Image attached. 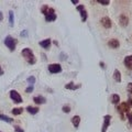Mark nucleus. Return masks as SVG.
I'll use <instances>...</instances> for the list:
<instances>
[{
    "label": "nucleus",
    "instance_id": "nucleus-12",
    "mask_svg": "<svg viewBox=\"0 0 132 132\" xmlns=\"http://www.w3.org/2000/svg\"><path fill=\"white\" fill-rule=\"evenodd\" d=\"M119 45H120V42L117 39H111L108 41V46L111 48H117L119 47Z\"/></svg>",
    "mask_w": 132,
    "mask_h": 132
},
{
    "label": "nucleus",
    "instance_id": "nucleus-28",
    "mask_svg": "<svg viewBox=\"0 0 132 132\" xmlns=\"http://www.w3.org/2000/svg\"><path fill=\"white\" fill-rule=\"evenodd\" d=\"M21 36H23V38H27V36H28V31H27V30L22 31V32H21Z\"/></svg>",
    "mask_w": 132,
    "mask_h": 132
},
{
    "label": "nucleus",
    "instance_id": "nucleus-24",
    "mask_svg": "<svg viewBox=\"0 0 132 132\" xmlns=\"http://www.w3.org/2000/svg\"><path fill=\"white\" fill-rule=\"evenodd\" d=\"M62 110H63V112L68 113V112H71V107H69L68 105H65V106H63V108H62Z\"/></svg>",
    "mask_w": 132,
    "mask_h": 132
},
{
    "label": "nucleus",
    "instance_id": "nucleus-10",
    "mask_svg": "<svg viewBox=\"0 0 132 132\" xmlns=\"http://www.w3.org/2000/svg\"><path fill=\"white\" fill-rule=\"evenodd\" d=\"M51 43H52V41L50 40V39H45L43 41H40V46L41 47H43L44 50H48L50 46H51Z\"/></svg>",
    "mask_w": 132,
    "mask_h": 132
},
{
    "label": "nucleus",
    "instance_id": "nucleus-33",
    "mask_svg": "<svg viewBox=\"0 0 132 132\" xmlns=\"http://www.w3.org/2000/svg\"><path fill=\"white\" fill-rule=\"evenodd\" d=\"M3 74V71H2V68H1V66H0V75H2Z\"/></svg>",
    "mask_w": 132,
    "mask_h": 132
},
{
    "label": "nucleus",
    "instance_id": "nucleus-29",
    "mask_svg": "<svg viewBox=\"0 0 132 132\" xmlns=\"http://www.w3.org/2000/svg\"><path fill=\"white\" fill-rule=\"evenodd\" d=\"M14 129H15V131H16V132H24V131H23V129H21V128L18 127V126H15V127H14Z\"/></svg>",
    "mask_w": 132,
    "mask_h": 132
},
{
    "label": "nucleus",
    "instance_id": "nucleus-31",
    "mask_svg": "<svg viewBox=\"0 0 132 132\" xmlns=\"http://www.w3.org/2000/svg\"><path fill=\"white\" fill-rule=\"evenodd\" d=\"M128 105H129L130 107H132V99H131V98L128 99Z\"/></svg>",
    "mask_w": 132,
    "mask_h": 132
},
{
    "label": "nucleus",
    "instance_id": "nucleus-11",
    "mask_svg": "<svg viewBox=\"0 0 132 132\" xmlns=\"http://www.w3.org/2000/svg\"><path fill=\"white\" fill-rule=\"evenodd\" d=\"M119 23H120L122 27L128 26V23H129V18H128V15L121 14L120 16H119Z\"/></svg>",
    "mask_w": 132,
    "mask_h": 132
},
{
    "label": "nucleus",
    "instance_id": "nucleus-18",
    "mask_svg": "<svg viewBox=\"0 0 132 132\" xmlns=\"http://www.w3.org/2000/svg\"><path fill=\"white\" fill-rule=\"evenodd\" d=\"M119 100H120V96H119L118 94H113L112 96H111V102L114 105H118L119 104Z\"/></svg>",
    "mask_w": 132,
    "mask_h": 132
},
{
    "label": "nucleus",
    "instance_id": "nucleus-34",
    "mask_svg": "<svg viewBox=\"0 0 132 132\" xmlns=\"http://www.w3.org/2000/svg\"><path fill=\"white\" fill-rule=\"evenodd\" d=\"M2 20V12H0V21Z\"/></svg>",
    "mask_w": 132,
    "mask_h": 132
},
{
    "label": "nucleus",
    "instance_id": "nucleus-23",
    "mask_svg": "<svg viewBox=\"0 0 132 132\" xmlns=\"http://www.w3.org/2000/svg\"><path fill=\"white\" fill-rule=\"evenodd\" d=\"M27 81L30 84L31 86H33V84L35 82V77L34 76H30V77H28V79H27Z\"/></svg>",
    "mask_w": 132,
    "mask_h": 132
},
{
    "label": "nucleus",
    "instance_id": "nucleus-19",
    "mask_svg": "<svg viewBox=\"0 0 132 132\" xmlns=\"http://www.w3.org/2000/svg\"><path fill=\"white\" fill-rule=\"evenodd\" d=\"M0 120H2V121H6L8 123H11V122H13V119L10 118V117H7V116L5 114H2V113H0Z\"/></svg>",
    "mask_w": 132,
    "mask_h": 132
},
{
    "label": "nucleus",
    "instance_id": "nucleus-13",
    "mask_svg": "<svg viewBox=\"0 0 132 132\" xmlns=\"http://www.w3.org/2000/svg\"><path fill=\"white\" fill-rule=\"evenodd\" d=\"M33 100H34V102L36 105H43L46 102V99H45V97H43V96H35L33 98Z\"/></svg>",
    "mask_w": 132,
    "mask_h": 132
},
{
    "label": "nucleus",
    "instance_id": "nucleus-5",
    "mask_svg": "<svg viewBox=\"0 0 132 132\" xmlns=\"http://www.w3.org/2000/svg\"><path fill=\"white\" fill-rule=\"evenodd\" d=\"M77 11L80 13V18H81V21L82 22H86L87 21V18H88V14H87V11H86L85 7L82 5L77 6Z\"/></svg>",
    "mask_w": 132,
    "mask_h": 132
},
{
    "label": "nucleus",
    "instance_id": "nucleus-20",
    "mask_svg": "<svg viewBox=\"0 0 132 132\" xmlns=\"http://www.w3.org/2000/svg\"><path fill=\"white\" fill-rule=\"evenodd\" d=\"M78 87H80V85H74V82H73V81H71V82H69V84H67V85H65V88L72 89V90L77 89Z\"/></svg>",
    "mask_w": 132,
    "mask_h": 132
},
{
    "label": "nucleus",
    "instance_id": "nucleus-27",
    "mask_svg": "<svg viewBox=\"0 0 132 132\" xmlns=\"http://www.w3.org/2000/svg\"><path fill=\"white\" fill-rule=\"evenodd\" d=\"M33 89H34V87H33V86H29V87L26 89V92H27V93H32Z\"/></svg>",
    "mask_w": 132,
    "mask_h": 132
},
{
    "label": "nucleus",
    "instance_id": "nucleus-25",
    "mask_svg": "<svg viewBox=\"0 0 132 132\" xmlns=\"http://www.w3.org/2000/svg\"><path fill=\"white\" fill-rule=\"evenodd\" d=\"M127 118H128V120H129L130 127H132V112H131V111H129V112L127 113Z\"/></svg>",
    "mask_w": 132,
    "mask_h": 132
},
{
    "label": "nucleus",
    "instance_id": "nucleus-32",
    "mask_svg": "<svg viewBox=\"0 0 132 132\" xmlns=\"http://www.w3.org/2000/svg\"><path fill=\"white\" fill-rule=\"evenodd\" d=\"M72 3H74V5H77V3H78V0H72Z\"/></svg>",
    "mask_w": 132,
    "mask_h": 132
},
{
    "label": "nucleus",
    "instance_id": "nucleus-14",
    "mask_svg": "<svg viewBox=\"0 0 132 132\" xmlns=\"http://www.w3.org/2000/svg\"><path fill=\"white\" fill-rule=\"evenodd\" d=\"M125 66L127 68H129V69L132 71V55L127 56L125 59Z\"/></svg>",
    "mask_w": 132,
    "mask_h": 132
},
{
    "label": "nucleus",
    "instance_id": "nucleus-22",
    "mask_svg": "<svg viewBox=\"0 0 132 132\" xmlns=\"http://www.w3.org/2000/svg\"><path fill=\"white\" fill-rule=\"evenodd\" d=\"M13 23H14V14H13V11H9V24L10 27H13Z\"/></svg>",
    "mask_w": 132,
    "mask_h": 132
},
{
    "label": "nucleus",
    "instance_id": "nucleus-7",
    "mask_svg": "<svg viewBox=\"0 0 132 132\" xmlns=\"http://www.w3.org/2000/svg\"><path fill=\"white\" fill-rule=\"evenodd\" d=\"M48 72L52 74H59L62 72V66L60 64H51L48 65Z\"/></svg>",
    "mask_w": 132,
    "mask_h": 132
},
{
    "label": "nucleus",
    "instance_id": "nucleus-8",
    "mask_svg": "<svg viewBox=\"0 0 132 132\" xmlns=\"http://www.w3.org/2000/svg\"><path fill=\"white\" fill-rule=\"evenodd\" d=\"M110 120H111V116L107 114L104 117V125H102V128H101V132L107 131V129H108L109 126H110Z\"/></svg>",
    "mask_w": 132,
    "mask_h": 132
},
{
    "label": "nucleus",
    "instance_id": "nucleus-3",
    "mask_svg": "<svg viewBox=\"0 0 132 132\" xmlns=\"http://www.w3.org/2000/svg\"><path fill=\"white\" fill-rule=\"evenodd\" d=\"M117 109L119 111V114H120L121 120H126V116L125 113H128L130 111V106L128 105V102H122V104L117 107Z\"/></svg>",
    "mask_w": 132,
    "mask_h": 132
},
{
    "label": "nucleus",
    "instance_id": "nucleus-26",
    "mask_svg": "<svg viewBox=\"0 0 132 132\" xmlns=\"http://www.w3.org/2000/svg\"><path fill=\"white\" fill-rule=\"evenodd\" d=\"M128 92H129L131 95H132V82H130V84H128Z\"/></svg>",
    "mask_w": 132,
    "mask_h": 132
},
{
    "label": "nucleus",
    "instance_id": "nucleus-9",
    "mask_svg": "<svg viewBox=\"0 0 132 132\" xmlns=\"http://www.w3.org/2000/svg\"><path fill=\"white\" fill-rule=\"evenodd\" d=\"M100 23L102 24V27H104L105 29H110L111 26H112L111 20H110V18H108V16H104V18H101Z\"/></svg>",
    "mask_w": 132,
    "mask_h": 132
},
{
    "label": "nucleus",
    "instance_id": "nucleus-21",
    "mask_svg": "<svg viewBox=\"0 0 132 132\" xmlns=\"http://www.w3.org/2000/svg\"><path fill=\"white\" fill-rule=\"evenodd\" d=\"M22 112H23L22 108H13L11 110V113L14 116H20V114H22Z\"/></svg>",
    "mask_w": 132,
    "mask_h": 132
},
{
    "label": "nucleus",
    "instance_id": "nucleus-35",
    "mask_svg": "<svg viewBox=\"0 0 132 132\" xmlns=\"http://www.w3.org/2000/svg\"><path fill=\"white\" fill-rule=\"evenodd\" d=\"M0 132H1V131H0Z\"/></svg>",
    "mask_w": 132,
    "mask_h": 132
},
{
    "label": "nucleus",
    "instance_id": "nucleus-16",
    "mask_svg": "<svg viewBox=\"0 0 132 132\" xmlns=\"http://www.w3.org/2000/svg\"><path fill=\"white\" fill-rule=\"evenodd\" d=\"M27 111L29 113H31V114H36L39 112V108L38 107H31V106H29L27 107Z\"/></svg>",
    "mask_w": 132,
    "mask_h": 132
},
{
    "label": "nucleus",
    "instance_id": "nucleus-1",
    "mask_svg": "<svg viewBox=\"0 0 132 132\" xmlns=\"http://www.w3.org/2000/svg\"><path fill=\"white\" fill-rule=\"evenodd\" d=\"M41 12L44 14L45 16V20H46L47 22H53V21H55L56 18H57V15L55 14V11L53 8L51 7H48V6H42V8H41Z\"/></svg>",
    "mask_w": 132,
    "mask_h": 132
},
{
    "label": "nucleus",
    "instance_id": "nucleus-30",
    "mask_svg": "<svg viewBox=\"0 0 132 132\" xmlns=\"http://www.w3.org/2000/svg\"><path fill=\"white\" fill-rule=\"evenodd\" d=\"M98 3H100V5H104V6H108L109 5V1H98Z\"/></svg>",
    "mask_w": 132,
    "mask_h": 132
},
{
    "label": "nucleus",
    "instance_id": "nucleus-4",
    "mask_svg": "<svg viewBox=\"0 0 132 132\" xmlns=\"http://www.w3.org/2000/svg\"><path fill=\"white\" fill-rule=\"evenodd\" d=\"M5 45L10 50V51H14L15 50V40L12 38L11 35H8L5 39Z\"/></svg>",
    "mask_w": 132,
    "mask_h": 132
},
{
    "label": "nucleus",
    "instance_id": "nucleus-6",
    "mask_svg": "<svg viewBox=\"0 0 132 132\" xmlns=\"http://www.w3.org/2000/svg\"><path fill=\"white\" fill-rule=\"evenodd\" d=\"M10 98L15 102V104H21L22 102V97L20 96V94L16 92V90H11L10 92Z\"/></svg>",
    "mask_w": 132,
    "mask_h": 132
},
{
    "label": "nucleus",
    "instance_id": "nucleus-15",
    "mask_svg": "<svg viewBox=\"0 0 132 132\" xmlns=\"http://www.w3.org/2000/svg\"><path fill=\"white\" fill-rule=\"evenodd\" d=\"M72 123L75 128L79 127V123H80V117L79 116H74V117L72 118Z\"/></svg>",
    "mask_w": 132,
    "mask_h": 132
},
{
    "label": "nucleus",
    "instance_id": "nucleus-2",
    "mask_svg": "<svg viewBox=\"0 0 132 132\" xmlns=\"http://www.w3.org/2000/svg\"><path fill=\"white\" fill-rule=\"evenodd\" d=\"M21 53H22V56L26 59V61L28 62L29 64H35L36 59H35V56H34V54H33L31 48H28V47L23 48Z\"/></svg>",
    "mask_w": 132,
    "mask_h": 132
},
{
    "label": "nucleus",
    "instance_id": "nucleus-17",
    "mask_svg": "<svg viewBox=\"0 0 132 132\" xmlns=\"http://www.w3.org/2000/svg\"><path fill=\"white\" fill-rule=\"evenodd\" d=\"M113 79L117 81V82H120L121 81V74L118 69H114V73H113Z\"/></svg>",
    "mask_w": 132,
    "mask_h": 132
}]
</instances>
